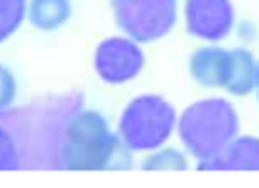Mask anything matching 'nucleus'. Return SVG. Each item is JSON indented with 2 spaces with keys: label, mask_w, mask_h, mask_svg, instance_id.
I'll list each match as a JSON object with an SVG mask.
<instances>
[{
  "label": "nucleus",
  "mask_w": 259,
  "mask_h": 188,
  "mask_svg": "<svg viewBox=\"0 0 259 188\" xmlns=\"http://www.w3.org/2000/svg\"><path fill=\"white\" fill-rule=\"evenodd\" d=\"M242 131L237 105L222 95H206L179 113L176 136L184 151L199 163L217 158Z\"/></svg>",
  "instance_id": "2"
},
{
  "label": "nucleus",
  "mask_w": 259,
  "mask_h": 188,
  "mask_svg": "<svg viewBox=\"0 0 259 188\" xmlns=\"http://www.w3.org/2000/svg\"><path fill=\"white\" fill-rule=\"evenodd\" d=\"M179 110L169 98L159 93L134 95L116 123L118 138L134 156H146L166 146L176 136Z\"/></svg>",
  "instance_id": "3"
},
{
  "label": "nucleus",
  "mask_w": 259,
  "mask_h": 188,
  "mask_svg": "<svg viewBox=\"0 0 259 188\" xmlns=\"http://www.w3.org/2000/svg\"><path fill=\"white\" fill-rule=\"evenodd\" d=\"M184 30L199 43H224L237 30L234 0H184Z\"/></svg>",
  "instance_id": "6"
},
{
  "label": "nucleus",
  "mask_w": 259,
  "mask_h": 188,
  "mask_svg": "<svg viewBox=\"0 0 259 188\" xmlns=\"http://www.w3.org/2000/svg\"><path fill=\"white\" fill-rule=\"evenodd\" d=\"M73 15V0H28V23L40 33L63 28Z\"/></svg>",
  "instance_id": "10"
},
{
  "label": "nucleus",
  "mask_w": 259,
  "mask_h": 188,
  "mask_svg": "<svg viewBox=\"0 0 259 188\" xmlns=\"http://www.w3.org/2000/svg\"><path fill=\"white\" fill-rule=\"evenodd\" d=\"M146 71L144 43L118 33L98 40L93 48V73L106 86H126Z\"/></svg>",
  "instance_id": "5"
},
{
  "label": "nucleus",
  "mask_w": 259,
  "mask_h": 188,
  "mask_svg": "<svg viewBox=\"0 0 259 188\" xmlns=\"http://www.w3.org/2000/svg\"><path fill=\"white\" fill-rule=\"evenodd\" d=\"M242 40H244V45L247 43H252L254 38H257V25L252 23V20H242V23H237V30H234Z\"/></svg>",
  "instance_id": "15"
},
{
  "label": "nucleus",
  "mask_w": 259,
  "mask_h": 188,
  "mask_svg": "<svg viewBox=\"0 0 259 188\" xmlns=\"http://www.w3.org/2000/svg\"><path fill=\"white\" fill-rule=\"evenodd\" d=\"M131 151L118 138L111 120L93 108L76 110L63 126L58 166L66 171H111L131 168Z\"/></svg>",
  "instance_id": "1"
},
{
  "label": "nucleus",
  "mask_w": 259,
  "mask_h": 188,
  "mask_svg": "<svg viewBox=\"0 0 259 188\" xmlns=\"http://www.w3.org/2000/svg\"><path fill=\"white\" fill-rule=\"evenodd\" d=\"M28 20V0H0V45L10 40Z\"/></svg>",
  "instance_id": "12"
},
{
  "label": "nucleus",
  "mask_w": 259,
  "mask_h": 188,
  "mask_svg": "<svg viewBox=\"0 0 259 188\" xmlns=\"http://www.w3.org/2000/svg\"><path fill=\"white\" fill-rule=\"evenodd\" d=\"M199 171H259V136H237L217 158L199 163Z\"/></svg>",
  "instance_id": "8"
},
{
  "label": "nucleus",
  "mask_w": 259,
  "mask_h": 188,
  "mask_svg": "<svg viewBox=\"0 0 259 188\" xmlns=\"http://www.w3.org/2000/svg\"><path fill=\"white\" fill-rule=\"evenodd\" d=\"M18 100V78L15 73L0 63V115L8 113Z\"/></svg>",
  "instance_id": "14"
},
{
  "label": "nucleus",
  "mask_w": 259,
  "mask_h": 188,
  "mask_svg": "<svg viewBox=\"0 0 259 188\" xmlns=\"http://www.w3.org/2000/svg\"><path fill=\"white\" fill-rule=\"evenodd\" d=\"M254 95H257V103H259V66H257V88H254Z\"/></svg>",
  "instance_id": "16"
},
{
  "label": "nucleus",
  "mask_w": 259,
  "mask_h": 188,
  "mask_svg": "<svg viewBox=\"0 0 259 188\" xmlns=\"http://www.w3.org/2000/svg\"><path fill=\"white\" fill-rule=\"evenodd\" d=\"M186 71L199 88L224 91L232 76V48H224L219 43H204L189 53Z\"/></svg>",
  "instance_id": "7"
},
{
  "label": "nucleus",
  "mask_w": 259,
  "mask_h": 188,
  "mask_svg": "<svg viewBox=\"0 0 259 188\" xmlns=\"http://www.w3.org/2000/svg\"><path fill=\"white\" fill-rule=\"evenodd\" d=\"M191 156L184 151V148H176V146H161L151 153L144 156L141 161V168L144 171H186L191 166Z\"/></svg>",
  "instance_id": "11"
},
{
  "label": "nucleus",
  "mask_w": 259,
  "mask_h": 188,
  "mask_svg": "<svg viewBox=\"0 0 259 188\" xmlns=\"http://www.w3.org/2000/svg\"><path fill=\"white\" fill-rule=\"evenodd\" d=\"M257 66L259 58L247 45L232 48V76H229V83H227L224 91L232 98L252 95L254 88H257Z\"/></svg>",
  "instance_id": "9"
},
{
  "label": "nucleus",
  "mask_w": 259,
  "mask_h": 188,
  "mask_svg": "<svg viewBox=\"0 0 259 188\" xmlns=\"http://www.w3.org/2000/svg\"><path fill=\"white\" fill-rule=\"evenodd\" d=\"M20 168V151L13 138V133L0 126V171H15Z\"/></svg>",
  "instance_id": "13"
},
{
  "label": "nucleus",
  "mask_w": 259,
  "mask_h": 188,
  "mask_svg": "<svg viewBox=\"0 0 259 188\" xmlns=\"http://www.w3.org/2000/svg\"><path fill=\"white\" fill-rule=\"evenodd\" d=\"M108 5L116 28L144 45L171 35L181 13V0H108Z\"/></svg>",
  "instance_id": "4"
}]
</instances>
